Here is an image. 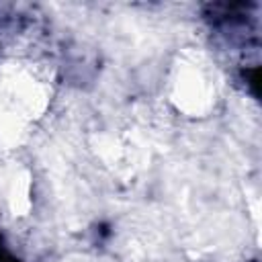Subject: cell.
Here are the masks:
<instances>
[]
</instances>
